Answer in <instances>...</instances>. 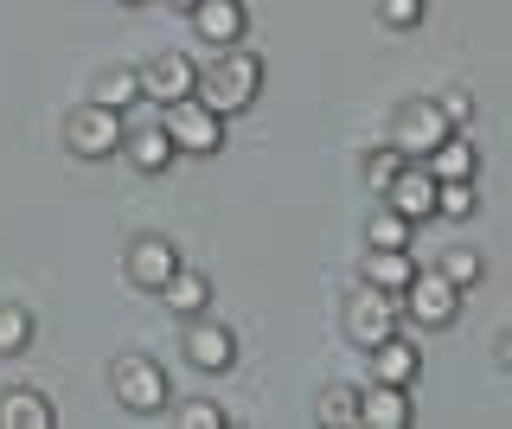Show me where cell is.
<instances>
[{"label":"cell","mask_w":512,"mask_h":429,"mask_svg":"<svg viewBox=\"0 0 512 429\" xmlns=\"http://www.w3.org/2000/svg\"><path fill=\"white\" fill-rule=\"evenodd\" d=\"M397 314L416 327H455V314H461V289L442 276V269H416V276L404 282V295H397Z\"/></svg>","instance_id":"cell-3"},{"label":"cell","mask_w":512,"mask_h":429,"mask_svg":"<svg viewBox=\"0 0 512 429\" xmlns=\"http://www.w3.org/2000/svg\"><path fill=\"white\" fill-rule=\"evenodd\" d=\"M429 0H378V20L391 26V33H410V26H423Z\"/></svg>","instance_id":"cell-27"},{"label":"cell","mask_w":512,"mask_h":429,"mask_svg":"<svg viewBox=\"0 0 512 429\" xmlns=\"http://www.w3.org/2000/svg\"><path fill=\"white\" fill-rule=\"evenodd\" d=\"M20 353H32V308L7 301L0 308V359H20Z\"/></svg>","instance_id":"cell-21"},{"label":"cell","mask_w":512,"mask_h":429,"mask_svg":"<svg viewBox=\"0 0 512 429\" xmlns=\"http://www.w3.org/2000/svg\"><path fill=\"white\" fill-rule=\"evenodd\" d=\"M410 237H416V225H410V218H397L391 205H384L372 225H365V244H372V250H404Z\"/></svg>","instance_id":"cell-24"},{"label":"cell","mask_w":512,"mask_h":429,"mask_svg":"<svg viewBox=\"0 0 512 429\" xmlns=\"http://www.w3.org/2000/svg\"><path fill=\"white\" fill-rule=\"evenodd\" d=\"M173 269H180V244H173V237H135V244H128V257H122V276L135 282L141 295H160V282L173 276Z\"/></svg>","instance_id":"cell-10"},{"label":"cell","mask_w":512,"mask_h":429,"mask_svg":"<svg viewBox=\"0 0 512 429\" xmlns=\"http://www.w3.org/2000/svg\"><path fill=\"white\" fill-rule=\"evenodd\" d=\"M180 353L192 372H205V378H218V372H231L237 365V333L212 321V308L205 314H186V333H180Z\"/></svg>","instance_id":"cell-7"},{"label":"cell","mask_w":512,"mask_h":429,"mask_svg":"<svg viewBox=\"0 0 512 429\" xmlns=\"http://www.w3.org/2000/svg\"><path fill=\"white\" fill-rule=\"evenodd\" d=\"M263 58L250 52L244 39L237 45H218L212 52V65H199V84H192V97H199L205 109H212V116H250L256 109V97H263Z\"/></svg>","instance_id":"cell-1"},{"label":"cell","mask_w":512,"mask_h":429,"mask_svg":"<svg viewBox=\"0 0 512 429\" xmlns=\"http://www.w3.org/2000/svg\"><path fill=\"white\" fill-rule=\"evenodd\" d=\"M58 410L39 385H7L0 391V429H52Z\"/></svg>","instance_id":"cell-15"},{"label":"cell","mask_w":512,"mask_h":429,"mask_svg":"<svg viewBox=\"0 0 512 429\" xmlns=\"http://www.w3.org/2000/svg\"><path fill=\"white\" fill-rule=\"evenodd\" d=\"M372 378L378 385H416V378H423V346L416 340H404V333H391V340H378L372 346Z\"/></svg>","instance_id":"cell-13"},{"label":"cell","mask_w":512,"mask_h":429,"mask_svg":"<svg viewBox=\"0 0 512 429\" xmlns=\"http://www.w3.org/2000/svg\"><path fill=\"white\" fill-rule=\"evenodd\" d=\"M320 423H359V391H352V385H327V391H320Z\"/></svg>","instance_id":"cell-26"},{"label":"cell","mask_w":512,"mask_h":429,"mask_svg":"<svg viewBox=\"0 0 512 429\" xmlns=\"http://www.w3.org/2000/svg\"><path fill=\"white\" fill-rule=\"evenodd\" d=\"M160 129H167L173 141V154H218L224 148V116H212L199 97H180V103H167V116H160Z\"/></svg>","instance_id":"cell-5"},{"label":"cell","mask_w":512,"mask_h":429,"mask_svg":"<svg viewBox=\"0 0 512 429\" xmlns=\"http://www.w3.org/2000/svg\"><path fill=\"white\" fill-rule=\"evenodd\" d=\"M474 212H480L474 180H436V218H474Z\"/></svg>","instance_id":"cell-23"},{"label":"cell","mask_w":512,"mask_h":429,"mask_svg":"<svg viewBox=\"0 0 512 429\" xmlns=\"http://www.w3.org/2000/svg\"><path fill=\"white\" fill-rule=\"evenodd\" d=\"M384 205H391L397 218H410V225L436 218V173H429L423 161H404V167H397V180L384 186Z\"/></svg>","instance_id":"cell-11"},{"label":"cell","mask_w":512,"mask_h":429,"mask_svg":"<svg viewBox=\"0 0 512 429\" xmlns=\"http://www.w3.org/2000/svg\"><path fill=\"white\" fill-rule=\"evenodd\" d=\"M365 289H384V295H404V282L416 276V257H410V244L404 250H372L365 244Z\"/></svg>","instance_id":"cell-18"},{"label":"cell","mask_w":512,"mask_h":429,"mask_svg":"<svg viewBox=\"0 0 512 429\" xmlns=\"http://www.w3.org/2000/svg\"><path fill=\"white\" fill-rule=\"evenodd\" d=\"M423 167L436 173V180H474V173H480V148H474V141L461 135V129H448L436 148L423 154Z\"/></svg>","instance_id":"cell-17"},{"label":"cell","mask_w":512,"mask_h":429,"mask_svg":"<svg viewBox=\"0 0 512 429\" xmlns=\"http://www.w3.org/2000/svg\"><path fill=\"white\" fill-rule=\"evenodd\" d=\"M167 410H173V404H167ZM173 423H180V429H224L231 417H224L218 404H180V410H173Z\"/></svg>","instance_id":"cell-28"},{"label":"cell","mask_w":512,"mask_h":429,"mask_svg":"<svg viewBox=\"0 0 512 429\" xmlns=\"http://www.w3.org/2000/svg\"><path fill=\"white\" fill-rule=\"evenodd\" d=\"M90 103H103V109H135L141 103V84H135V65H122V71H103L96 77V90H90Z\"/></svg>","instance_id":"cell-20"},{"label":"cell","mask_w":512,"mask_h":429,"mask_svg":"<svg viewBox=\"0 0 512 429\" xmlns=\"http://www.w3.org/2000/svg\"><path fill=\"white\" fill-rule=\"evenodd\" d=\"M109 391H116V404L128 410V417H167V404H173L167 365L148 359V353H122L116 365H109Z\"/></svg>","instance_id":"cell-2"},{"label":"cell","mask_w":512,"mask_h":429,"mask_svg":"<svg viewBox=\"0 0 512 429\" xmlns=\"http://www.w3.org/2000/svg\"><path fill=\"white\" fill-rule=\"evenodd\" d=\"M410 397L404 385H378L372 378V391H359V429H410Z\"/></svg>","instance_id":"cell-16"},{"label":"cell","mask_w":512,"mask_h":429,"mask_svg":"<svg viewBox=\"0 0 512 429\" xmlns=\"http://www.w3.org/2000/svg\"><path fill=\"white\" fill-rule=\"evenodd\" d=\"M404 327V314H397V295L384 289H359L346 301V340L359 346V353H372L378 340H391V333Z\"/></svg>","instance_id":"cell-8"},{"label":"cell","mask_w":512,"mask_h":429,"mask_svg":"<svg viewBox=\"0 0 512 429\" xmlns=\"http://www.w3.org/2000/svg\"><path fill=\"white\" fill-rule=\"evenodd\" d=\"M448 129H455V122H448L442 109H436V97H410V103H397L391 135H384V141H391V148L404 154V161H423V154L436 148Z\"/></svg>","instance_id":"cell-6"},{"label":"cell","mask_w":512,"mask_h":429,"mask_svg":"<svg viewBox=\"0 0 512 429\" xmlns=\"http://www.w3.org/2000/svg\"><path fill=\"white\" fill-rule=\"evenodd\" d=\"M436 269H442V276H448V282H455V289H461V295H468V289H474V282H480V276H487V257H480V250H468V244H448Z\"/></svg>","instance_id":"cell-22"},{"label":"cell","mask_w":512,"mask_h":429,"mask_svg":"<svg viewBox=\"0 0 512 429\" xmlns=\"http://www.w3.org/2000/svg\"><path fill=\"white\" fill-rule=\"evenodd\" d=\"M436 109L455 122V129H468V122H474V97H468V90H448V97H436Z\"/></svg>","instance_id":"cell-29"},{"label":"cell","mask_w":512,"mask_h":429,"mask_svg":"<svg viewBox=\"0 0 512 429\" xmlns=\"http://www.w3.org/2000/svg\"><path fill=\"white\" fill-rule=\"evenodd\" d=\"M122 109H103V103H77L71 116H64V148L77 154V161H109V154L122 148Z\"/></svg>","instance_id":"cell-4"},{"label":"cell","mask_w":512,"mask_h":429,"mask_svg":"<svg viewBox=\"0 0 512 429\" xmlns=\"http://www.w3.org/2000/svg\"><path fill=\"white\" fill-rule=\"evenodd\" d=\"M167 7H173V13H192V7H199V0H167Z\"/></svg>","instance_id":"cell-30"},{"label":"cell","mask_w":512,"mask_h":429,"mask_svg":"<svg viewBox=\"0 0 512 429\" xmlns=\"http://www.w3.org/2000/svg\"><path fill=\"white\" fill-rule=\"evenodd\" d=\"M186 20H192V33H199L205 45H212V52H218V45H237V39L250 33V13H244V0H199V7H192Z\"/></svg>","instance_id":"cell-12"},{"label":"cell","mask_w":512,"mask_h":429,"mask_svg":"<svg viewBox=\"0 0 512 429\" xmlns=\"http://www.w3.org/2000/svg\"><path fill=\"white\" fill-rule=\"evenodd\" d=\"M135 84H141V97L148 103H180V97H192V84H199V65H192L186 52H160V58H148V65H135Z\"/></svg>","instance_id":"cell-9"},{"label":"cell","mask_w":512,"mask_h":429,"mask_svg":"<svg viewBox=\"0 0 512 429\" xmlns=\"http://www.w3.org/2000/svg\"><path fill=\"white\" fill-rule=\"evenodd\" d=\"M160 301H167L180 321H186V314H205V308H212V276H199V269L180 263L167 282H160Z\"/></svg>","instance_id":"cell-19"},{"label":"cell","mask_w":512,"mask_h":429,"mask_svg":"<svg viewBox=\"0 0 512 429\" xmlns=\"http://www.w3.org/2000/svg\"><path fill=\"white\" fill-rule=\"evenodd\" d=\"M116 7H148V0H116Z\"/></svg>","instance_id":"cell-31"},{"label":"cell","mask_w":512,"mask_h":429,"mask_svg":"<svg viewBox=\"0 0 512 429\" xmlns=\"http://www.w3.org/2000/svg\"><path fill=\"white\" fill-rule=\"evenodd\" d=\"M122 161L135 167V173H167L180 154H173V141H167V129L160 122H141V129H122Z\"/></svg>","instance_id":"cell-14"},{"label":"cell","mask_w":512,"mask_h":429,"mask_svg":"<svg viewBox=\"0 0 512 429\" xmlns=\"http://www.w3.org/2000/svg\"><path fill=\"white\" fill-rule=\"evenodd\" d=\"M397 167H404V154H397L391 141H378V148L365 154V193H378V199H384V186L397 180Z\"/></svg>","instance_id":"cell-25"}]
</instances>
